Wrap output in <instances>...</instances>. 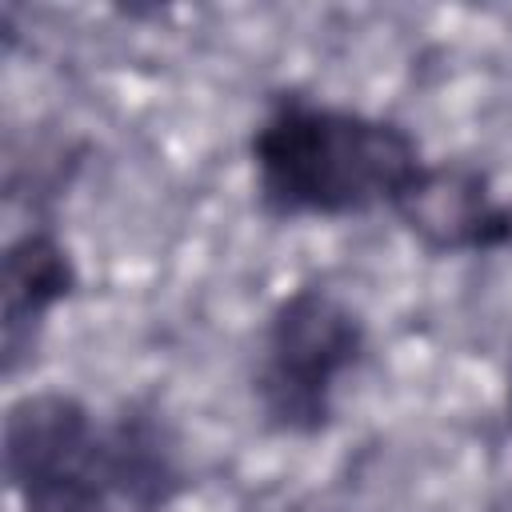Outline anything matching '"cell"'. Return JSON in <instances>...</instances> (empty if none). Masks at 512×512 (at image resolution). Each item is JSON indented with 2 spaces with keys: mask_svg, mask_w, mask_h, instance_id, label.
I'll return each instance as SVG.
<instances>
[{
  "mask_svg": "<svg viewBox=\"0 0 512 512\" xmlns=\"http://www.w3.org/2000/svg\"><path fill=\"white\" fill-rule=\"evenodd\" d=\"M256 200L276 220H344L396 212L428 160L388 116L284 92L248 140Z\"/></svg>",
  "mask_w": 512,
  "mask_h": 512,
  "instance_id": "obj_1",
  "label": "cell"
},
{
  "mask_svg": "<svg viewBox=\"0 0 512 512\" xmlns=\"http://www.w3.org/2000/svg\"><path fill=\"white\" fill-rule=\"evenodd\" d=\"M508 416H512V368H508Z\"/></svg>",
  "mask_w": 512,
  "mask_h": 512,
  "instance_id": "obj_7",
  "label": "cell"
},
{
  "mask_svg": "<svg viewBox=\"0 0 512 512\" xmlns=\"http://www.w3.org/2000/svg\"><path fill=\"white\" fill-rule=\"evenodd\" d=\"M396 220L432 256L512 252V204L492 196V184L472 164H432L400 200Z\"/></svg>",
  "mask_w": 512,
  "mask_h": 512,
  "instance_id": "obj_3",
  "label": "cell"
},
{
  "mask_svg": "<svg viewBox=\"0 0 512 512\" xmlns=\"http://www.w3.org/2000/svg\"><path fill=\"white\" fill-rule=\"evenodd\" d=\"M20 512H116V488L108 476L104 456V428L100 440L60 464H48L16 484H8Z\"/></svg>",
  "mask_w": 512,
  "mask_h": 512,
  "instance_id": "obj_6",
  "label": "cell"
},
{
  "mask_svg": "<svg viewBox=\"0 0 512 512\" xmlns=\"http://www.w3.org/2000/svg\"><path fill=\"white\" fill-rule=\"evenodd\" d=\"M368 356L360 308L328 284H300L276 300L264 320L252 400L260 420L280 436H320L336 420L344 380Z\"/></svg>",
  "mask_w": 512,
  "mask_h": 512,
  "instance_id": "obj_2",
  "label": "cell"
},
{
  "mask_svg": "<svg viewBox=\"0 0 512 512\" xmlns=\"http://www.w3.org/2000/svg\"><path fill=\"white\" fill-rule=\"evenodd\" d=\"M104 456L116 500L132 512H164L184 488L176 440L156 408L128 404L112 424H104Z\"/></svg>",
  "mask_w": 512,
  "mask_h": 512,
  "instance_id": "obj_5",
  "label": "cell"
},
{
  "mask_svg": "<svg viewBox=\"0 0 512 512\" xmlns=\"http://www.w3.org/2000/svg\"><path fill=\"white\" fill-rule=\"evenodd\" d=\"M76 288V260L52 228L36 224L8 240L0 256V356L8 380L36 356L52 312L68 304Z\"/></svg>",
  "mask_w": 512,
  "mask_h": 512,
  "instance_id": "obj_4",
  "label": "cell"
}]
</instances>
